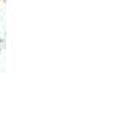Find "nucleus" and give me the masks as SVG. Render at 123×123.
<instances>
[]
</instances>
